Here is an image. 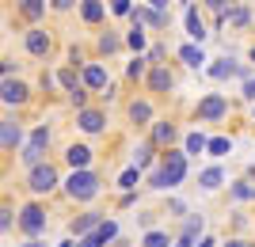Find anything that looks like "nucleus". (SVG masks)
<instances>
[{
	"instance_id": "f257e3e1",
	"label": "nucleus",
	"mask_w": 255,
	"mask_h": 247,
	"mask_svg": "<svg viewBox=\"0 0 255 247\" xmlns=\"http://www.w3.org/2000/svg\"><path fill=\"white\" fill-rule=\"evenodd\" d=\"M183 175H187V152L179 149H168L164 156H160L156 171L149 175V186L152 190H168V186H179Z\"/></svg>"
},
{
	"instance_id": "f03ea898",
	"label": "nucleus",
	"mask_w": 255,
	"mask_h": 247,
	"mask_svg": "<svg viewBox=\"0 0 255 247\" xmlns=\"http://www.w3.org/2000/svg\"><path fill=\"white\" fill-rule=\"evenodd\" d=\"M65 194H69L73 202H92L99 194V175L96 171H73L69 183H65Z\"/></svg>"
},
{
	"instance_id": "7ed1b4c3",
	"label": "nucleus",
	"mask_w": 255,
	"mask_h": 247,
	"mask_svg": "<svg viewBox=\"0 0 255 247\" xmlns=\"http://www.w3.org/2000/svg\"><path fill=\"white\" fill-rule=\"evenodd\" d=\"M46 149H50V126H38V129L31 133V141H27V149L19 152V160L27 164V167H38Z\"/></svg>"
},
{
	"instance_id": "20e7f679",
	"label": "nucleus",
	"mask_w": 255,
	"mask_h": 247,
	"mask_svg": "<svg viewBox=\"0 0 255 247\" xmlns=\"http://www.w3.org/2000/svg\"><path fill=\"white\" fill-rule=\"evenodd\" d=\"M53 186H57V167L53 164H38V167L27 171V190L31 194H50Z\"/></svg>"
},
{
	"instance_id": "39448f33",
	"label": "nucleus",
	"mask_w": 255,
	"mask_h": 247,
	"mask_svg": "<svg viewBox=\"0 0 255 247\" xmlns=\"http://www.w3.org/2000/svg\"><path fill=\"white\" fill-rule=\"evenodd\" d=\"M19 232H23V236H42V232H46V209H42V205H23V213H19Z\"/></svg>"
},
{
	"instance_id": "423d86ee",
	"label": "nucleus",
	"mask_w": 255,
	"mask_h": 247,
	"mask_svg": "<svg viewBox=\"0 0 255 247\" xmlns=\"http://www.w3.org/2000/svg\"><path fill=\"white\" fill-rule=\"evenodd\" d=\"M23 46H27V54H31V57H50L53 38H50V31H42V27H31V31L23 34Z\"/></svg>"
},
{
	"instance_id": "0eeeda50",
	"label": "nucleus",
	"mask_w": 255,
	"mask_h": 247,
	"mask_svg": "<svg viewBox=\"0 0 255 247\" xmlns=\"http://www.w3.org/2000/svg\"><path fill=\"white\" fill-rule=\"evenodd\" d=\"M145 80H149V91H152V95H164V91L175 87V76L168 73V65H152Z\"/></svg>"
},
{
	"instance_id": "6e6552de",
	"label": "nucleus",
	"mask_w": 255,
	"mask_h": 247,
	"mask_svg": "<svg viewBox=\"0 0 255 247\" xmlns=\"http://www.w3.org/2000/svg\"><path fill=\"white\" fill-rule=\"evenodd\" d=\"M76 126L84 129V133H103L107 129V114L99 107H84L80 114H76Z\"/></svg>"
},
{
	"instance_id": "1a4fd4ad",
	"label": "nucleus",
	"mask_w": 255,
	"mask_h": 247,
	"mask_svg": "<svg viewBox=\"0 0 255 247\" xmlns=\"http://www.w3.org/2000/svg\"><path fill=\"white\" fill-rule=\"evenodd\" d=\"M244 76V80H252V73H248V65H236L233 57H217V61L210 65V76L213 80H225V76Z\"/></svg>"
},
{
	"instance_id": "9d476101",
	"label": "nucleus",
	"mask_w": 255,
	"mask_h": 247,
	"mask_svg": "<svg viewBox=\"0 0 255 247\" xmlns=\"http://www.w3.org/2000/svg\"><path fill=\"white\" fill-rule=\"evenodd\" d=\"M229 110V99L225 95H206L202 103H198V118H206V122H217Z\"/></svg>"
},
{
	"instance_id": "9b49d317",
	"label": "nucleus",
	"mask_w": 255,
	"mask_h": 247,
	"mask_svg": "<svg viewBox=\"0 0 255 247\" xmlns=\"http://www.w3.org/2000/svg\"><path fill=\"white\" fill-rule=\"evenodd\" d=\"M115 236H118V225H115V221H103V225H99L96 232H92V236H84V240H80V247H107Z\"/></svg>"
},
{
	"instance_id": "f8f14e48",
	"label": "nucleus",
	"mask_w": 255,
	"mask_h": 247,
	"mask_svg": "<svg viewBox=\"0 0 255 247\" xmlns=\"http://www.w3.org/2000/svg\"><path fill=\"white\" fill-rule=\"evenodd\" d=\"M133 23H141V27L149 23V27L164 31V27H168V15H164V11H156V8H149V4H137V8H133Z\"/></svg>"
},
{
	"instance_id": "ddd939ff",
	"label": "nucleus",
	"mask_w": 255,
	"mask_h": 247,
	"mask_svg": "<svg viewBox=\"0 0 255 247\" xmlns=\"http://www.w3.org/2000/svg\"><path fill=\"white\" fill-rule=\"evenodd\" d=\"M0 141H4V152H8V156L19 149L23 129H19V122H15V118H4V122H0Z\"/></svg>"
},
{
	"instance_id": "4468645a",
	"label": "nucleus",
	"mask_w": 255,
	"mask_h": 247,
	"mask_svg": "<svg viewBox=\"0 0 255 247\" xmlns=\"http://www.w3.org/2000/svg\"><path fill=\"white\" fill-rule=\"evenodd\" d=\"M0 91H4V103H8V107H19V103H27V99H31V91H27V84H23V80H4V87H0Z\"/></svg>"
},
{
	"instance_id": "2eb2a0df",
	"label": "nucleus",
	"mask_w": 255,
	"mask_h": 247,
	"mask_svg": "<svg viewBox=\"0 0 255 247\" xmlns=\"http://www.w3.org/2000/svg\"><path fill=\"white\" fill-rule=\"evenodd\" d=\"M99 225H103V213H80V217L73 221V225H69V232L84 240V236H92V232H96Z\"/></svg>"
},
{
	"instance_id": "dca6fc26",
	"label": "nucleus",
	"mask_w": 255,
	"mask_h": 247,
	"mask_svg": "<svg viewBox=\"0 0 255 247\" xmlns=\"http://www.w3.org/2000/svg\"><path fill=\"white\" fill-rule=\"evenodd\" d=\"M65 160L73 164V171H88V164H92V149H88V145H69V149H65Z\"/></svg>"
},
{
	"instance_id": "f3484780",
	"label": "nucleus",
	"mask_w": 255,
	"mask_h": 247,
	"mask_svg": "<svg viewBox=\"0 0 255 247\" xmlns=\"http://www.w3.org/2000/svg\"><path fill=\"white\" fill-rule=\"evenodd\" d=\"M202 236V217L198 213H191L187 217V225H183V232H179V244L175 247H194V240Z\"/></svg>"
},
{
	"instance_id": "a211bd4d",
	"label": "nucleus",
	"mask_w": 255,
	"mask_h": 247,
	"mask_svg": "<svg viewBox=\"0 0 255 247\" xmlns=\"http://www.w3.org/2000/svg\"><path fill=\"white\" fill-rule=\"evenodd\" d=\"M111 80H107V69L103 65H84V87H92V91H99V87H107Z\"/></svg>"
},
{
	"instance_id": "6ab92c4d",
	"label": "nucleus",
	"mask_w": 255,
	"mask_h": 247,
	"mask_svg": "<svg viewBox=\"0 0 255 247\" xmlns=\"http://www.w3.org/2000/svg\"><path fill=\"white\" fill-rule=\"evenodd\" d=\"M179 61H183V65H191V69L206 65V57H202V46H198V42H187V46H179Z\"/></svg>"
},
{
	"instance_id": "aec40b11",
	"label": "nucleus",
	"mask_w": 255,
	"mask_h": 247,
	"mask_svg": "<svg viewBox=\"0 0 255 247\" xmlns=\"http://www.w3.org/2000/svg\"><path fill=\"white\" fill-rule=\"evenodd\" d=\"M221 183H225V167H206V171L198 175V186H202V190H217Z\"/></svg>"
},
{
	"instance_id": "412c9836",
	"label": "nucleus",
	"mask_w": 255,
	"mask_h": 247,
	"mask_svg": "<svg viewBox=\"0 0 255 247\" xmlns=\"http://www.w3.org/2000/svg\"><path fill=\"white\" fill-rule=\"evenodd\" d=\"M187 31H191L194 42L206 38V27H202V19H198V8H194V4H187Z\"/></svg>"
},
{
	"instance_id": "4be33fe9",
	"label": "nucleus",
	"mask_w": 255,
	"mask_h": 247,
	"mask_svg": "<svg viewBox=\"0 0 255 247\" xmlns=\"http://www.w3.org/2000/svg\"><path fill=\"white\" fill-rule=\"evenodd\" d=\"M80 15H84V23H99L103 19V0H84V4H80Z\"/></svg>"
},
{
	"instance_id": "5701e85b",
	"label": "nucleus",
	"mask_w": 255,
	"mask_h": 247,
	"mask_svg": "<svg viewBox=\"0 0 255 247\" xmlns=\"http://www.w3.org/2000/svg\"><path fill=\"white\" fill-rule=\"evenodd\" d=\"M46 11V0H19V15L23 19H38Z\"/></svg>"
},
{
	"instance_id": "b1692460",
	"label": "nucleus",
	"mask_w": 255,
	"mask_h": 247,
	"mask_svg": "<svg viewBox=\"0 0 255 247\" xmlns=\"http://www.w3.org/2000/svg\"><path fill=\"white\" fill-rule=\"evenodd\" d=\"M57 80H61V87L69 91V95H76V91H80V80H76V73L69 69V65H65V69H57Z\"/></svg>"
},
{
	"instance_id": "393cba45",
	"label": "nucleus",
	"mask_w": 255,
	"mask_h": 247,
	"mask_svg": "<svg viewBox=\"0 0 255 247\" xmlns=\"http://www.w3.org/2000/svg\"><path fill=\"white\" fill-rule=\"evenodd\" d=\"M152 141H156V145H171V141H175V126H171V122H156Z\"/></svg>"
},
{
	"instance_id": "a878e982",
	"label": "nucleus",
	"mask_w": 255,
	"mask_h": 247,
	"mask_svg": "<svg viewBox=\"0 0 255 247\" xmlns=\"http://www.w3.org/2000/svg\"><path fill=\"white\" fill-rule=\"evenodd\" d=\"M141 247H171V236H168V232H160V228H152V232H145Z\"/></svg>"
},
{
	"instance_id": "bb28decb",
	"label": "nucleus",
	"mask_w": 255,
	"mask_h": 247,
	"mask_svg": "<svg viewBox=\"0 0 255 247\" xmlns=\"http://www.w3.org/2000/svg\"><path fill=\"white\" fill-rule=\"evenodd\" d=\"M149 103H129V122H133V126H145V122H149Z\"/></svg>"
},
{
	"instance_id": "cd10ccee",
	"label": "nucleus",
	"mask_w": 255,
	"mask_h": 247,
	"mask_svg": "<svg viewBox=\"0 0 255 247\" xmlns=\"http://www.w3.org/2000/svg\"><path fill=\"white\" fill-rule=\"evenodd\" d=\"M122 50V38H118L115 31H107L103 38H99V54H118Z\"/></svg>"
},
{
	"instance_id": "c85d7f7f",
	"label": "nucleus",
	"mask_w": 255,
	"mask_h": 247,
	"mask_svg": "<svg viewBox=\"0 0 255 247\" xmlns=\"http://www.w3.org/2000/svg\"><path fill=\"white\" fill-rule=\"evenodd\" d=\"M126 46H129V50H137V54L145 50V27H141V23H133V31L126 34Z\"/></svg>"
},
{
	"instance_id": "c756f323",
	"label": "nucleus",
	"mask_w": 255,
	"mask_h": 247,
	"mask_svg": "<svg viewBox=\"0 0 255 247\" xmlns=\"http://www.w3.org/2000/svg\"><path fill=\"white\" fill-rule=\"evenodd\" d=\"M11 225H19V217H15V209H11V205L4 202V205H0V228H4V232H8Z\"/></svg>"
},
{
	"instance_id": "7c9ffc66",
	"label": "nucleus",
	"mask_w": 255,
	"mask_h": 247,
	"mask_svg": "<svg viewBox=\"0 0 255 247\" xmlns=\"http://www.w3.org/2000/svg\"><path fill=\"white\" fill-rule=\"evenodd\" d=\"M202 149H210V141H206L202 133H191V137H187V156H194V152H202Z\"/></svg>"
},
{
	"instance_id": "2f4dec72",
	"label": "nucleus",
	"mask_w": 255,
	"mask_h": 247,
	"mask_svg": "<svg viewBox=\"0 0 255 247\" xmlns=\"http://www.w3.org/2000/svg\"><path fill=\"white\" fill-rule=\"evenodd\" d=\"M229 149H233V141H229V137H213L210 141V156H225Z\"/></svg>"
},
{
	"instance_id": "473e14b6",
	"label": "nucleus",
	"mask_w": 255,
	"mask_h": 247,
	"mask_svg": "<svg viewBox=\"0 0 255 247\" xmlns=\"http://www.w3.org/2000/svg\"><path fill=\"white\" fill-rule=\"evenodd\" d=\"M145 65H149L145 57H133V61H129V69H126V73H129V80H137V76H145Z\"/></svg>"
},
{
	"instance_id": "72a5a7b5",
	"label": "nucleus",
	"mask_w": 255,
	"mask_h": 247,
	"mask_svg": "<svg viewBox=\"0 0 255 247\" xmlns=\"http://www.w3.org/2000/svg\"><path fill=\"white\" fill-rule=\"evenodd\" d=\"M248 19H252V11H248V8H233V11H229V23H236V27L248 23Z\"/></svg>"
},
{
	"instance_id": "f704fd0d",
	"label": "nucleus",
	"mask_w": 255,
	"mask_h": 247,
	"mask_svg": "<svg viewBox=\"0 0 255 247\" xmlns=\"http://www.w3.org/2000/svg\"><path fill=\"white\" fill-rule=\"evenodd\" d=\"M149 160H152V145H141V152H137V164H133V167H149Z\"/></svg>"
},
{
	"instance_id": "c9c22d12",
	"label": "nucleus",
	"mask_w": 255,
	"mask_h": 247,
	"mask_svg": "<svg viewBox=\"0 0 255 247\" xmlns=\"http://www.w3.org/2000/svg\"><path fill=\"white\" fill-rule=\"evenodd\" d=\"M137 175H141V167H129V171H122V179H118V183H122V186L129 190V186L137 183Z\"/></svg>"
},
{
	"instance_id": "e433bc0d",
	"label": "nucleus",
	"mask_w": 255,
	"mask_h": 247,
	"mask_svg": "<svg viewBox=\"0 0 255 247\" xmlns=\"http://www.w3.org/2000/svg\"><path fill=\"white\" fill-rule=\"evenodd\" d=\"M206 8H213L217 11V15H229V11H225V4H233V0H202Z\"/></svg>"
},
{
	"instance_id": "4c0bfd02",
	"label": "nucleus",
	"mask_w": 255,
	"mask_h": 247,
	"mask_svg": "<svg viewBox=\"0 0 255 247\" xmlns=\"http://www.w3.org/2000/svg\"><path fill=\"white\" fill-rule=\"evenodd\" d=\"M111 8H115V15H133V8H129V0H115Z\"/></svg>"
},
{
	"instance_id": "58836bf2",
	"label": "nucleus",
	"mask_w": 255,
	"mask_h": 247,
	"mask_svg": "<svg viewBox=\"0 0 255 247\" xmlns=\"http://www.w3.org/2000/svg\"><path fill=\"white\" fill-rule=\"evenodd\" d=\"M252 194H255V190H252L248 183H236V186H233V198H252Z\"/></svg>"
},
{
	"instance_id": "ea45409f",
	"label": "nucleus",
	"mask_w": 255,
	"mask_h": 247,
	"mask_svg": "<svg viewBox=\"0 0 255 247\" xmlns=\"http://www.w3.org/2000/svg\"><path fill=\"white\" fill-rule=\"evenodd\" d=\"M164 54H168L164 46H152V50H149V61H152V65H156V61H164Z\"/></svg>"
},
{
	"instance_id": "a19ab883",
	"label": "nucleus",
	"mask_w": 255,
	"mask_h": 247,
	"mask_svg": "<svg viewBox=\"0 0 255 247\" xmlns=\"http://www.w3.org/2000/svg\"><path fill=\"white\" fill-rule=\"evenodd\" d=\"M50 4H53V8H57V11H69V8H73V4H76V0H50Z\"/></svg>"
},
{
	"instance_id": "79ce46f5",
	"label": "nucleus",
	"mask_w": 255,
	"mask_h": 247,
	"mask_svg": "<svg viewBox=\"0 0 255 247\" xmlns=\"http://www.w3.org/2000/svg\"><path fill=\"white\" fill-rule=\"evenodd\" d=\"M244 95H255V76H252V80H244Z\"/></svg>"
},
{
	"instance_id": "37998d69",
	"label": "nucleus",
	"mask_w": 255,
	"mask_h": 247,
	"mask_svg": "<svg viewBox=\"0 0 255 247\" xmlns=\"http://www.w3.org/2000/svg\"><path fill=\"white\" fill-rule=\"evenodd\" d=\"M225 247H255V244H248V240H229Z\"/></svg>"
},
{
	"instance_id": "c03bdc74",
	"label": "nucleus",
	"mask_w": 255,
	"mask_h": 247,
	"mask_svg": "<svg viewBox=\"0 0 255 247\" xmlns=\"http://www.w3.org/2000/svg\"><path fill=\"white\" fill-rule=\"evenodd\" d=\"M149 8H156V11H164V8H168V0H149Z\"/></svg>"
},
{
	"instance_id": "a18cd8bd",
	"label": "nucleus",
	"mask_w": 255,
	"mask_h": 247,
	"mask_svg": "<svg viewBox=\"0 0 255 247\" xmlns=\"http://www.w3.org/2000/svg\"><path fill=\"white\" fill-rule=\"evenodd\" d=\"M198 247H213V240H210V236H206V240H202V244H198Z\"/></svg>"
},
{
	"instance_id": "49530a36",
	"label": "nucleus",
	"mask_w": 255,
	"mask_h": 247,
	"mask_svg": "<svg viewBox=\"0 0 255 247\" xmlns=\"http://www.w3.org/2000/svg\"><path fill=\"white\" fill-rule=\"evenodd\" d=\"M23 247H42V244H38V240H31V244H23Z\"/></svg>"
},
{
	"instance_id": "de8ad7c7",
	"label": "nucleus",
	"mask_w": 255,
	"mask_h": 247,
	"mask_svg": "<svg viewBox=\"0 0 255 247\" xmlns=\"http://www.w3.org/2000/svg\"><path fill=\"white\" fill-rule=\"evenodd\" d=\"M57 247H73V244H57Z\"/></svg>"
},
{
	"instance_id": "09e8293b",
	"label": "nucleus",
	"mask_w": 255,
	"mask_h": 247,
	"mask_svg": "<svg viewBox=\"0 0 255 247\" xmlns=\"http://www.w3.org/2000/svg\"><path fill=\"white\" fill-rule=\"evenodd\" d=\"M252 61H255V50H252Z\"/></svg>"
}]
</instances>
